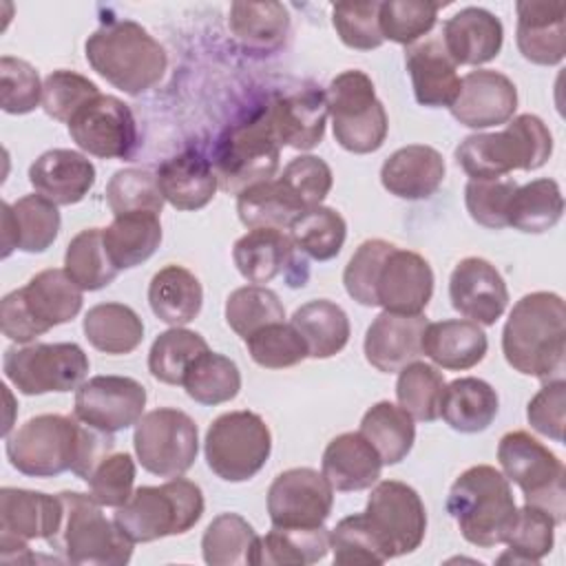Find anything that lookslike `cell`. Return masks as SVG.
<instances>
[{"instance_id": "obj_19", "label": "cell", "mask_w": 566, "mask_h": 566, "mask_svg": "<svg viewBox=\"0 0 566 566\" xmlns=\"http://www.w3.org/2000/svg\"><path fill=\"white\" fill-rule=\"evenodd\" d=\"M449 298L453 310L478 325H495L509 305V290L500 270L482 259L467 256L458 261L449 279Z\"/></svg>"}, {"instance_id": "obj_28", "label": "cell", "mask_w": 566, "mask_h": 566, "mask_svg": "<svg viewBox=\"0 0 566 566\" xmlns=\"http://www.w3.org/2000/svg\"><path fill=\"white\" fill-rule=\"evenodd\" d=\"M440 38L458 66H480L497 57L504 42V27L486 9L464 7L442 24Z\"/></svg>"}, {"instance_id": "obj_30", "label": "cell", "mask_w": 566, "mask_h": 566, "mask_svg": "<svg viewBox=\"0 0 566 566\" xmlns=\"http://www.w3.org/2000/svg\"><path fill=\"white\" fill-rule=\"evenodd\" d=\"M60 232L57 206L42 195H24L15 203H2V256L13 250L44 252Z\"/></svg>"}, {"instance_id": "obj_16", "label": "cell", "mask_w": 566, "mask_h": 566, "mask_svg": "<svg viewBox=\"0 0 566 566\" xmlns=\"http://www.w3.org/2000/svg\"><path fill=\"white\" fill-rule=\"evenodd\" d=\"M71 139L99 159H133L139 148V130L128 104L99 93L69 119Z\"/></svg>"}, {"instance_id": "obj_17", "label": "cell", "mask_w": 566, "mask_h": 566, "mask_svg": "<svg viewBox=\"0 0 566 566\" xmlns=\"http://www.w3.org/2000/svg\"><path fill=\"white\" fill-rule=\"evenodd\" d=\"M334 489L323 473L294 467L274 478L268 489V515L272 526L316 528L332 513Z\"/></svg>"}, {"instance_id": "obj_45", "label": "cell", "mask_w": 566, "mask_h": 566, "mask_svg": "<svg viewBox=\"0 0 566 566\" xmlns=\"http://www.w3.org/2000/svg\"><path fill=\"white\" fill-rule=\"evenodd\" d=\"M181 387L199 405L230 402L241 391V371L234 360L208 349L192 360Z\"/></svg>"}, {"instance_id": "obj_40", "label": "cell", "mask_w": 566, "mask_h": 566, "mask_svg": "<svg viewBox=\"0 0 566 566\" xmlns=\"http://www.w3.org/2000/svg\"><path fill=\"white\" fill-rule=\"evenodd\" d=\"M86 340L102 354L122 356L135 352L144 340L139 314L124 303H97L82 321Z\"/></svg>"}, {"instance_id": "obj_1", "label": "cell", "mask_w": 566, "mask_h": 566, "mask_svg": "<svg viewBox=\"0 0 566 566\" xmlns=\"http://www.w3.org/2000/svg\"><path fill=\"white\" fill-rule=\"evenodd\" d=\"M113 447V433L62 413H40L7 436L11 467L29 478H53L73 471L86 480Z\"/></svg>"}, {"instance_id": "obj_3", "label": "cell", "mask_w": 566, "mask_h": 566, "mask_svg": "<svg viewBox=\"0 0 566 566\" xmlns=\"http://www.w3.org/2000/svg\"><path fill=\"white\" fill-rule=\"evenodd\" d=\"M84 55L91 69L126 95L153 88L168 69L164 46L135 20H108L95 29Z\"/></svg>"}, {"instance_id": "obj_37", "label": "cell", "mask_w": 566, "mask_h": 566, "mask_svg": "<svg viewBox=\"0 0 566 566\" xmlns=\"http://www.w3.org/2000/svg\"><path fill=\"white\" fill-rule=\"evenodd\" d=\"M104 248L117 270L148 261L161 243V223L155 212H126L102 228Z\"/></svg>"}, {"instance_id": "obj_25", "label": "cell", "mask_w": 566, "mask_h": 566, "mask_svg": "<svg viewBox=\"0 0 566 566\" xmlns=\"http://www.w3.org/2000/svg\"><path fill=\"white\" fill-rule=\"evenodd\" d=\"M517 49L524 60L555 66L566 55V4L562 0H520Z\"/></svg>"}, {"instance_id": "obj_46", "label": "cell", "mask_w": 566, "mask_h": 566, "mask_svg": "<svg viewBox=\"0 0 566 566\" xmlns=\"http://www.w3.org/2000/svg\"><path fill=\"white\" fill-rule=\"evenodd\" d=\"M557 522L539 506L524 504L517 509L515 522L504 539L506 551L497 557L500 564H539L555 544Z\"/></svg>"}, {"instance_id": "obj_11", "label": "cell", "mask_w": 566, "mask_h": 566, "mask_svg": "<svg viewBox=\"0 0 566 566\" xmlns=\"http://www.w3.org/2000/svg\"><path fill=\"white\" fill-rule=\"evenodd\" d=\"M497 462L504 478L522 489L526 504L544 509L557 524L564 522V464L546 444L522 429L509 431L500 438Z\"/></svg>"}, {"instance_id": "obj_62", "label": "cell", "mask_w": 566, "mask_h": 566, "mask_svg": "<svg viewBox=\"0 0 566 566\" xmlns=\"http://www.w3.org/2000/svg\"><path fill=\"white\" fill-rule=\"evenodd\" d=\"M0 99L2 111L11 115L31 113L42 102V82L38 71L13 55L0 57Z\"/></svg>"}, {"instance_id": "obj_34", "label": "cell", "mask_w": 566, "mask_h": 566, "mask_svg": "<svg viewBox=\"0 0 566 566\" xmlns=\"http://www.w3.org/2000/svg\"><path fill=\"white\" fill-rule=\"evenodd\" d=\"M489 340L482 325L467 318L429 323L422 334V354L449 371H464L482 363Z\"/></svg>"}, {"instance_id": "obj_15", "label": "cell", "mask_w": 566, "mask_h": 566, "mask_svg": "<svg viewBox=\"0 0 566 566\" xmlns=\"http://www.w3.org/2000/svg\"><path fill=\"white\" fill-rule=\"evenodd\" d=\"M389 559L413 553L427 533V511L418 491L400 480L376 482L363 511Z\"/></svg>"}, {"instance_id": "obj_39", "label": "cell", "mask_w": 566, "mask_h": 566, "mask_svg": "<svg viewBox=\"0 0 566 566\" xmlns=\"http://www.w3.org/2000/svg\"><path fill=\"white\" fill-rule=\"evenodd\" d=\"M237 212L245 228L290 230V226L305 212L296 195L276 177L259 181L237 195Z\"/></svg>"}, {"instance_id": "obj_20", "label": "cell", "mask_w": 566, "mask_h": 566, "mask_svg": "<svg viewBox=\"0 0 566 566\" xmlns=\"http://www.w3.org/2000/svg\"><path fill=\"white\" fill-rule=\"evenodd\" d=\"M517 108V88L500 71L478 69L460 80V93L449 106L455 122L467 128H491L506 124Z\"/></svg>"}, {"instance_id": "obj_26", "label": "cell", "mask_w": 566, "mask_h": 566, "mask_svg": "<svg viewBox=\"0 0 566 566\" xmlns=\"http://www.w3.org/2000/svg\"><path fill=\"white\" fill-rule=\"evenodd\" d=\"M405 64L411 77L413 95L420 106H451L460 93L458 64L447 53L440 35H427L407 46Z\"/></svg>"}, {"instance_id": "obj_13", "label": "cell", "mask_w": 566, "mask_h": 566, "mask_svg": "<svg viewBox=\"0 0 566 566\" xmlns=\"http://www.w3.org/2000/svg\"><path fill=\"white\" fill-rule=\"evenodd\" d=\"M88 356L77 343H33L9 347L2 358L7 380L24 396L77 389L88 374Z\"/></svg>"}, {"instance_id": "obj_53", "label": "cell", "mask_w": 566, "mask_h": 566, "mask_svg": "<svg viewBox=\"0 0 566 566\" xmlns=\"http://www.w3.org/2000/svg\"><path fill=\"white\" fill-rule=\"evenodd\" d=\"M444 4L431 0H387L378 9V27L385 40L396 44H413L436 27L438 11Z\"/></svg>"}, {"instance_id": "obj_49", "label": "cell", "mask_w": 566, "mask_h": 566, "mask_svg": "<svg viewBox=\"0 0 566 566\" xmlns=\"http://www.w3.org/2000/svg\"><path fill=\"white\" fill-rule=\"evenodd\" d=\"M208 349L210 347L201 334L186 327H170L153 340L148 371L164 385H181L192 360Z\"/></svg>"}, {"instance_id": "obj_22", "label": "cell", "mask_w": 566, "mask_h": 566, "mask_svg": "<svg viewBox=\"0 0 566 566\" xmlns=\"http://www.w3.org/2000/svg\"><path fill=\"white\" fill-rule=\"evenodd\" d=\"M263 111L281 146L312 150L325 135L327 102L325 91L316 86L274 95Z\"/></svg>"}, {"instance_id": "obj_24", "label": "cell", "mask_w": 566, "mask_h": 566, "mask_svg": "<svg viewBox=\"0 0 566 566\" xmlns=\"http://www.w3.org/2000/svg\"><path fill=\"white\" fill-rule=\"evenodd\" d=\"M429 321L424 314L380 312L365 334V358L382 371L394 374L422 356V334Z\"/></svg>"}, {"instance_id": "obj_52", "label": "cell", "mask_w": 566, "mask_h": 566, "mask_svg": "<svg viewBox=\"0 0 566 566\" xmlns=\"http://www.w3.org/2000/svg\"><path fill=\"white\" fill-rule=\"evenodd\" d=\"M226 323L243 340L270 323L285 318V307L279 294L265 285L237 287L226 301Z\"/></svg>"}, {"instance_id": "obj_57", "label": "cell", "mask_w": 566, "mask_h": 566, "mask_svg": "<svg viewBox=\"0 0 566 566\" xmlns=\"http://www.w3.org/2000/svg\"><path fill=\"white\" fill-rule=\"evenodd\" d=\"M99 95V88L88 77L75 71H53L42 82V108L49 117L69 124V119L93 97Z\"/></svg>"}, {"instance_id": "obj_63", "label": "cell", "mask_w": 566, "mask_h": 566, "mask_svg": "<svg viewBox=\"0 0 566 566\" xmlns=\"http://www.w3.org/2000/svg\"><path fill=\"white\" fill-rule=\"evenodd\" d=\"M279 179L296 195L305 210L321 206L334 184L332 168L316 155H298L290 159Z\"/></svg>"}, {"instance_id": "obj_50", "label": "cell", "mask_w": 566, "mask_h": 566, "mask_svg": "<svg viewBox=\"0 0 566 566\" xmlns=\"http://www.w3.org/2000/svg\"><path fill=\"white\" fill-rule=\"evenodd\" d=\"M345 237L347 223L343 214L323 203L305 210L290 226V239L294 241L296 250L316 261L334 259L343 250Z\"/></svg>"}, {"instance_id": "obj_59", "label": "cell", "mask_w": 566, "mask_h": 566, "mask_svg": "<svg viewBox=\"0 0 566 566\" xmlns=\"http://www.w3.org/2000/svg\"><path fill=\"white\" fill-rule=\"evenodd\" d=\"M84 482L88 484V495L97 504L119 509L135 491V460L130 453H108L95 464Z\"/></svg>"}, {"instance_id": "obj_32", "label": "cell", "mask_w": 566, "mask_h": 566, "mask_svg": "<svg viewBox=\"0 0 566 566\" xmlns=\"http://www.w3.org/2000/svg\"><path fill=\"white\" fill-rule=\"evenodd\" d=\"M382 471V458L360 431L332 438L323 451L321 473L334 491L371 489Z\"/></svg>"}, {"instance_id": "obj_54", "label": "cell", "mask_w": 566, "mask_h": 566, "mask_svg": "<svg viewBox=\"0 0 566 566\" xmlns=\"http://www.w3.org/2000/svg\"><path fill=\"white\" fill-rule=\"evenodd\" d=\"M106 201L113 214L155 212L164 208V195L157 175L146 168H122L106 184Z\"/></svg>"}, {"instance_id": "obj_43", "label": "cell", "mask_w": 566, "mask_h": 566, "mask_svg": "<svg viewBox=\"0 0 566 566\" xmlns=\"http://www.w3.org/2000/svg\"><path fill=\"white\" fill-rule=\"evenodd\" d=\"M228 24L245 49L272 51L290 31V13L281 2H232Z\"/></svg>"}, {"instance_id": "obj_64", "label": "cell", "mask_w": 566, "mask_h": 566, "mask_svg": "<svg viewBox=\"0 0 566 566\" xmlns=\"http://www.w3.org/2000/svg\"><path fill=\"white\" fill-rule=\"evenodd\" d=\"M566 413V382L564 378H555V380H546V385L531 398L528 407H526V418L528 424L555 440V442H564V416Z\"/></svg>"}, {"instance_id": "obj_21", "label": "cell", "mask_w": 566, "mask_h": 566, "mask_svg": "<svg viewBox=\"0 0 566 566\" xmlns=\"http://www.w3.org/2000/svg\"><path fill=\"white\" fill-rule=\"evenodd\" d=\"M433 296V270L413 250L394 248L376 279V303L385 312L422 314Z\"/></svg>"}, {"instance_id": "obj_10", "label": "cell", "mask_w": 566, "mask_h": 566, "mask_svg": "<svg viewBox=\"0 0 566 566\" xmlns=\"http://www.w3.org/2000/svg\"><path fill=\"white\" fill-rule=\"evenodd\" d=\"M327 115L334 139L354 155H367L385 144L389 122L382 102L376 97L371 77L365 71L347 69L325 88Z\"/></svg>"}, {"instance_id": "obj_42", "label": "cell", "mask_w": 566, "mask_h": 566, "mask_svg": "<svg viewBox=\"0 0 566 566\" xmlns=\"http://www.w3.org/2000/svg\"><path fill=\"white\" fill-rule=\"evenodd\" d=\"M562 214L564 197L559 184L542 177L515 188L506 210V226H513L526 234H542L555 228Z\"/></svg>"}, {"instance_id": "obj_38", "label": "cell", "mask_w": 566, "mask_h": 566, "mask_svg": "<svg viewBox=\"0 0 566 566\" xmlns=\"http://www.w3.org/2000/svg\"><path fill=\"white\" fill-rule=\"evenodd\" d=\"M261 537L239 513L217 515L201 537L203 562L210 566H259Z\"/></svg>"}, {"instance_id": "obj_29", "label": "cell", "mask_w": 566, "mask_h": 566, "mask_svg": "<svg viewBox=\"0 0 566 566\" xmlns=\"http://www.w3.org/2000/svg\"><path fill=\"white\" fill-rule=\"evenodd\" d=\"M444 159L433 146L409 144L394 150L380 168L382 188L407 201L431 197L444 181Z\"/></svg>"}, {"instance_id": "obj_2", "label": "cell", "mask_w": 566, "mask_h": 566, "mask_svg": "<svg viewBox=\"0 0 566 566\" xmlns=\"http://www.w3.org/2000/svg\"><path fill=\"white\" fill-rule=\"evenodd\" d=\"M506 363L539 380L562 378L566 356V305L555 292L524 294L502 329Z\"/></svg>"}, {"instance_id": "obj_6", "label": "cell", "mask_w": 566, "mask_h": 566, "mask_svg": "<svg viewBox=\"0 0 566 566\" xmlns=\"http://www.w3.org/2000/svg\"><path fill=\"white\" fill-rule=\"evenodd\" d=\"M62 500V517L57 531L46 544L69 564L122 566L133 557L135 542L102 513L91 495L77 491L57 493Z\"/></svg>"}, {"instance_id": "obj_27", "label": "cell", "mask_w": 566, "mask_h": 566, "mask_svg": "<svg viewBox=\"0 0 566 566\" xmlns=\"http://www.w3.org/2000/svg\"><path fill=\"white\" fill-rule=\"evenodd\" d=\"M29 181L38 195L55 206H73L93 188L95 166L77 150L51 148L29 166Z\"/></svg>"}, {"instance_id": "obj_33", "label": "cell", "mask_w": 566, "mask_h": 566, "mask_svg": "<svg viewBox=\"0 0 566 566\" xmlns=\"http://www.w3.org/2000/svg\"><path fill=\"white\" fill-rule=\"evenodd\" d=\"M62 517L60 495L4 486L0 491V533L18 539H49Z\"/></svg>"}, {"instance_id": "obj_23", "label": "cell", "mask_w": 566, "mask_h": 566, "mask_svg": "<svg viewBox=\"0 0 566 566\" xmlns=\"http://www.w3.org/2000/svg\"><path fill=\"white\" fill-rule=\"evenodd\" d=\"M232 261L239 274L252 285H265L279 274L287 276V285L296 287L294 270L305 268L290 234L274 228H252L232 248Z\"/></svg>"}, {"instance_id": "obj_41", "label": "cell", "mask_w": 566, "mask_h": 566, "mask_svg": "<svg viewBox=\"0 0 566 566\" xmlns=\"http://www.w3.org/2000/svg\"><path fill=\"white\" fill-rule=\"evenodd\" d=\"M307 345L310 358H332L349 340V318L340 305L314 298L301 305L290 321Z\"/></svg>"}, {"instance_id": "obj_61", "label": "cell", "mask_w": 566, "mask_h": 566, "mask_svg": "<svg viewBox=\"0 0 566 566\" xmlns=\"http://www.w3.org/2000/svg\"><path fill=\"white\" fill-rule=\"evenodd\" d=\"M380 2H338L332 7V24L340 42L349 49L371 51L378 49L385 38L378 27Z\"/></svg>"}, {"instance_id": "obj_14", "label": "cell", "mask_w": 566, "mask_h": 566, "mask_svg": "<svg viewBox=\"0 0 566 566\" xmlns=\"http://www.w3.org/2000/svg\"><path fill=\"white\" fill-rule=\"evenodd\" d=\"M139 464L159 478L184 475L199 453V429L195 420L175 407H159L144 413L133 433Z\"/></svg>"}, {"instance_id": "obj_9", "label": "cell", "mask_w": 566, "mask_h": 566, "mask_svg": "<svg viewBox=\"0 0 566 566\" xmlns=\"http://www.w3.org/2000/svg\"><path fill=\"white\" fill-rule=\"evenodd\" d=\"M281 144L276 142L263 106L221 133L212 153V168L219 188L239 195L276 175Z\"/></svg>"}, {"instance_id": "obj_44", "label": "cell", "mask_w": 566, "mask_h": 566, "mask_svg": "<svg viewBox=\"0 0 566 566\" xmlns=\"http://www.w3.org/2000/svg\"><path fill=\"white\" fill-rule=\"evenodd\" d=\"M360 433L378 451L382 464H398L409 455L416 442L413 418L400 405L389 400H380L365 411Z\"/></svg>"}, {"instance_id": "obj_7", "label": "cell", "mask_w": 566, "mask_h": 566, "mask_svg": "<svg viewBox=\"0 0 566 566\" xmlns=\"http://www.w3.org/2000/svg\"><path fill=\"white\" fill-rule=\"evenodd\" d=\"M82 287L64 268H49L29 279L24 287L0 301L2 334L15 343H31L51 327L73 321L82 310Z\"/></svg>"}, {"instance_id": "obj_60", "label": "cell", "mask_w": 566, "mask_h": 566, "mask_svg": "<svg viewBox=\"0 0 566 566\" xmlns=\"http://www.w3.org/2000/svg\"><path fill=\"white\" fill-rule=\"evenodd\" d=\"M517 184L511 177L500 179H469L464 188V203L469 217L489 230L506 228V210Z\"/></svg>"}, {"instance_id": "obj_4", "label": "cell", "mask_w": 566, "mask_h": 566, "mask_svg": "<svg viewBox=\"0 0 566 566\" xmlns=\"http://www.w3.org/2000/svg\"><path fill=\"white\" fill-rule=\"evenodd\" d=\"M553 153L548 126L531 113L515 115L497 133H475L455 148V161L471 179H500L513 170H537Z\"/></svg>"}, {"instance_id": "obj_47", "label": "cell", "mask_w": 566, "mask_h": 566, "mask_svg": "<svg viewBox=\"0 0 566 566\" xmlns=\"http://www.w3.org/2000/svg\"><path fill=\"white\" fill-rule=\"evenodd\" d=\"M329 551V531L325 526L316 528H281L272 526L270 533L261 537L259 566H307L321 562Z\"/></svg>"}, {"instance_id": "obj_5", "label": "cell", "mask_w": 566, "mask_h": 566, "mask_svg": "<svg viewBox=\"0 0 566 566\" xmlns=\"http://www.w3.org/2000/svg\"><path fill=\"white\" fill-rule=\"evenodd\" d=\"M447 513L469 544L480 548L504 544L517 515L511 482L491 464L469 467L449 489Z\"/></svg>"}, {"instance_id": "obj_56", "label": "cell", "mask_w": 566, "mask_h": 566, "mask_svg": "<svg viewBox=\"0 0 566 566\" xmlns=\"http://www.w3.org/2000/svg\"><path fill=\"white\" fill-rule=\"evenodd\" d=\"M329 548L334 553V564L354 566V564H385L389 555L363 513L343 517L329 531Z\"/></svg>"}, {"instance_id": "obj_58", "label": "cell", "mask_w": 566, "mask_h": 566, "mask_svg": "<svg viewBox=\"0 0 566 566\" xmlns=\"http://www.w3.org/2000/svg\"><path fill=\"white\" fill-rule=\"evenodd\" d=\"M394 248L396 245L385 239H367L356 248V252L352 254V259L343 272L345 290L356 303H360L365 307H378L376 279H378V272H380L387 254Z\"/></svg>"}, {"instance_id": "obj_48", "label": "cell", "mask_w": 566, "mask_h": 566, "mask_svg": "<svg viewBox=\"0 0 566 566\" xmlns=\"http://www.w3.org/2000/svg\"><path fill=\"white\" fill-rule=\"evenodd\" d=\"M64 270L84 292L102 290L115 281L119 270L104 248L102 228H86L71 239L64 252Z\"/></svg>"}, {"instance_id": "obj_8", "label": "cell", "mask_w": 566, "mask_h": 566, "mask_svg": "<svg viewBox=\"0 0 566 566\" xmlns=\"http://www.w3.org/2000/svg\"><path fill=\"white\" fill-rule=\"evenodd\" d=\"M203 509L199 484L177 475L159 486L135 489L128 502L115 509L113 520L135 544H146L188 533L201 520Z\"/></svg>"}, {"instance_id": "obj_55", "label": "cell", "mask_w": 566, "mask_h": 566, "mask_svg": "<svg viewBox=\"0 0 566 566\" xmlns=\"http://www.w3.org/2000/svg\"><path fill=\"white\" fill-rule=\"evenodd\" d=\"M245 345L250 358L265 369H285L310 358L303 336L285 321L261 327L245 338Z\"/></svg>"}, {"instance_id": "obj_18", "label": "cell", "mask_w": 566, "mask_h": 566, "mask_svg": "<svg viewBox=\"0 0 566 566\" xmlns=\"http://www.w3.org/2000/svg\"><path fill=\"white\" fill-rule=\"evenodd\" d=\"M146 407V387L130 376H93L75 391L73 416L99 431L115 433L137 424Z\"/></svg>"}, {"instance_id": "obj_35", "label": "cell", "mask_w": 566, "mask_h": 566, "mask_svg": "<svg viewBox=\"0 0 566 566\" xmlns=\"http://www.w3.org/2000/svg\"><path fill=\"white\" fill-rule=\"evenodd\" d=\"M148 305L161 323L170 327H181L195 321L201 312V305H203L201 283L184 265L170 263L150 279Z\"/></svg>"}, {"instance_id": "obj_36", "label": "cell", "mask_w": 566, "mask_h": 566, "mask_svg": "<svg viewBox=\"0 0 566 566\" xmlns=\"http://www.w3.org/2000/svg\"><path fill=\"white\" fill-rule=\"evenodd\" d=\"M500 409L495 389L475 376L455 378L444 387L440 416L460 433H480L489 429Z\"/></svg>"}, {"instance_id": "obj_12", "label": "cell", "mask_w": 566, "mask_h": 566, "mask_svg": "<svg viewBox=\"0 0 566 566\" xmlns=\"http://www.w3.org/2000/svg\"><path fill=\"white\" fill-rule=\"evenodd\" d=\"M203 453L210 471L226 482L254 478L272 453V433L254 411H226L206 431Z\"/></svg>"}, {"instance_id": "obj_31", "label": "cell", "mask_w": 566, "mask_h": 566, "mask_svg": "<svg viewBox=\"0 0 566 566\" xmlns=\"http://www.w3.org/2000/svg\"><path fill=\"white\" fill-rule=\"evenodd\" d=\"M155 175L164 199L177 210H199L208 206L219 188L212 161L195 148L172 155Z\"/></svg>"}, {"instance_id": "obj_51", "label": "cell", "mask_w": 566, "mask_h": 566, "mask_svg": "<svg viewBox=\"0 0 566 566\" xmlns=\"http://www.w3.org/2000/svg\"><path fill=\"white\" fill-rule=\"evenodd\" d=\"M444 376L438 367L413 360L400 369L396 380L398 405L418 422H433L440 418V402L444 394Z\"/></svg>"}]
</instances>
